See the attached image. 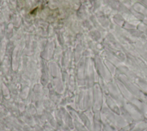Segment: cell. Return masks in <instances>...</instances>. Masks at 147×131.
Masks as SVG:
<instances>
[]
</instances>
